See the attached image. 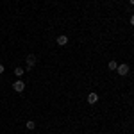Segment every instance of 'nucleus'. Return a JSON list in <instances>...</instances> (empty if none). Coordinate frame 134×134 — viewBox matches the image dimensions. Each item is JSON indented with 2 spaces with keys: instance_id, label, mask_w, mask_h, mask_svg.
<instances>
[{
  "instance_id": "obj_7",
  "label": "nucleus",
  "mask_w": 134,
  "mask_h": 134,
  "mask_svg": "<svg viewBox=\"0 0 134 134\" xmlns=\"http://www.w3.org/2000/svg\"><path fill=\"white\" fill-rule=\"evenodd\" d=\"M116 66H118V64L114 61H109V70H116Z\"/></svg>"
},
{
  "instance_id": "obj_2",
  "label": "nucleus",
  "mask_w": 134,
  "mask_h": 134,
  "mask_svg": "<svg viewBox=\"0 0 134 134\" xmlns=\"http://www.w3.org/2000/svg\"><path fill=\"white\" fill-rule=\"evenodd\" d=\"M116 70H118L120 75H127L129 73V66L127 64H120V66H116Z\"/></svg>"
},
{
  "instance_id": "obj_8",
  "label": "nucleus",
  "mask_w": 134,
  "mask_h": 134,
  "mask_svg": "<svg viewBox=\"0 0 134 134\" xmlns=\"http://www.w3.org/2000/svg\"><path fill=\"white\" fill-rule=\"evenodd\" d=\"M14 73H16L18 77H20V75H23V68H16V70H14Z\"/></svg>"
},
{
  "instance_id": "obj_5",
  "label": "nucleus",
  "mask_w": 134,
  "mask_h": 134,
  "mask_svg": "<svg viewBox=\"0 0 134 134\" xmlns=\"http://www.w3.org/2000/svg\"><path fill=\"white\" fill-rule=\"evenodd\" d=\"M66 43H68V38L66 36H59L57 38V45H66Z\"/></svg>"
},
{
  "instance_id": "obj_9",
  "label": "nucleus",
  "mask_w": 134,
  "mask_h": 134,
  "mask_svg": "<svg viewBox=\"0 0 134 134\" xmlns=\"http://www.w3.org/2000/svg\"><path fill=\"white\" fill-rule=\"evenodd\" d=\"M0 73H4V64H0Z\"/></svg>"
},
{
  "instance_id": "obj_1",
  "label": "nucleus",
  "mask_w": 134,
  "mask_h": 134,
  "mask_svg": "<svg viewBox=\"0 0 134 134\" xmlns=\"http://www.w3.org/2000/svg\"><path fill=\"white\" fill-rule=\"evenodd\" d=\"M13 90L18 91V93H21L23 90H25V82H23V81H16V82L13 84Z\"/></svg>"
},
{
  "instance_id": "obj_6",
  "label": "nucleus",
  "mask_w": 134,
  "mask_h": 134,
  "mask_svg": "<svg viewBox=\"0 0 134 134\" xmlns=\"http://www.w3.org/2000/svg\"><path fill=\"white\" fill-rule=\"evenodd\" d=\"M34 127H36V124H34V122H27V129H29V131H32V129H34Z\"/></svg>"
},
{
  "instance_id": "obj_4",
  "label": "nucleus",
  "mask_w": 134,
  "mask_h": 134,
  "mask_svg": "<svg viewBox=\"0 0 134 134\" xmlns=\"http://www.w3.org/2000/svg\"><path fill=\"white\" fill-rule=\"evenodd\" d=\"M97 100H98V95H97V93H90V95H88V102L90 104H95Z\"/></svg>"
},
{
  "instance_id": "obj_3",
  "label": "nucleus",
  "mask_w": 134,
  "mask_h": 134,
  "mask_svg": "<svg viewBox=\"0 0 134 134\" xmlns=\"http://www.w3.org/2000/svg\"><path fill=\"white\" fill-rule=\"evenodd\" d=\"M34 64H36V55H34V54H29V55H27V66L32 68Z\"/></svg>"
}]
</instances>
